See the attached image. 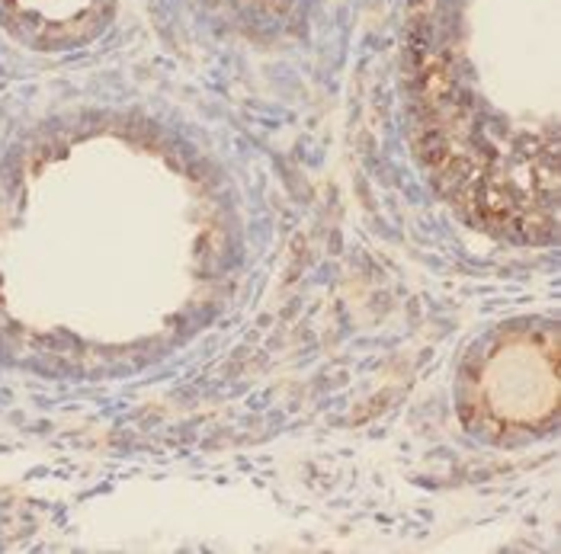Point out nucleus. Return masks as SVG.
<instances>
[{"label":"nucleus","mask_w":561,"mask_h":554,"mask_svg":"<svg viewBox=\"0 0 561 554\" xmlns=\"http://www.w3.org/2000/svg\"><path fill=\"white\" fill-rule=\"evenodd\" d=\"M476 16L408 20L417 141L443 196L481 231H559V0H417Z\"/></svg>","instance_id":"f257e3e1"},{"label":"nucleus","mask_w":561,"mask_h":554,"mask_svg":"<svg viewBox=\"0 0 561 554\" xmlns=\"http://www.w3.org/2000/svg\"><path fill=\"white\" fill-rule=\"evenodd\" d=\"M3 7L30 33H43L48 43H68L100 20L106 0H3Z\"/></svg>","instance_id":"f03ea898"}]
</instances>
